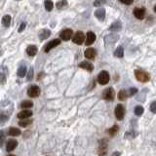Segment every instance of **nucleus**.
I'll list each match as a JSON object with an SVG mask.
<instances>
[{
    "instance_id": "33",
    "label": "nucleus",
    "mask_w": 156,
    "mask_h": 156,
    "mask_svg": "<svg viewBox=\"0 0 156 156\" xmlns=\"http://www.w3.org/2000/svg\"><path fill=\"white\" fill-rule=\"evenodd\" d=\"M138 135L137 133H133V132H127L125 134V138H128V139H134L135 137Z\"/></svg>"
},
{
    "instance_id": "28",
    "label": "nucleus",
    "mask_w": 156,
    "mask_h": 156,
    "mask_svg": "<svg viewBox=\"0 0 156 156\" xmlns=\"http://www.w3.org/2000/svg\"><path fill=\"white\" fill-rule=\"evenodd\" d=\"M128 98V93L127 91L125 90H121L119 93H118V99H120V101H124Z\"/></svg>"
},
{
    "instance_id": "37",
    "label": "nucleus",
    "mask_w": 156,
    "mask_h": 156,
    "mask_svg": "<svg viewBox=\"0 0 156 156\" xmlns=\"http://www.w3.org/2000/svg\"><path fill=\"white\" fill-rule=\"evenodd\" d=\"M150 111L152 113H156V101H152L150 104Z\"/></svg>"
},
{
    "instance_id": "16",
    "label": "nucleus",
    "mask_w": 156,
    "mask_h": 156,
    "mask_svg": "<svg viewBox=\"0 0 156 156\" xmlns=\"http://www.w3.org/2000/svg\"><path fill=\"white\" fill-rule=\"evenodd\" d=\"M79 68L86 69V70H88V71H93L94 66L91 63H89V61H82V63L79 64Z\"/></svg>"
},
{
    "instance_id": "14",
    "label": "nucleus",
    "mask_w": 156,
    "mask_h": 156,
    "mask_svg": "<svg viewBox=\"0 0 156 156\" xmlns=\"http://www.w3.org/2000/svg\"><path fill=\"white\" fill-rule=\"evenodd\" d=\"M84 55L88 60H94L97 56V51L94 48H89V49L85 51Z\"/></svg>"
},
{
    "instance_id": "17",
    "label": "nucleus",
    "mask_w": 156,
    "mask_h": 156,
    "mask_svg": "<svg viewBox=\"0 0 156 156\" xmlns=\"http://www.w3.org/2000/svg\"><path fill=\"white\" fill-rule=\"evenodd\" d=\"M8 135L11 137H18L21 135V130H19L18 128H15V127H11L9 130H8Z\"/></svg>"
},
{
    "instance_id": "40",
    "label": "nucleus",
    "mask_w": 156,
    "mask_h": 156,
    "mask_svg": "<svg viewBox=\"0 0 156 156\" xmlns=\"http://www.w3.org/2000/svg\"><path fill=\"white\" fill-rule=\"evenodd\" d=\"M25 28H26V23H21V26H20V28H19V32H21Z\"/></svg>"
},
{
    "instance_id": "39",
    "label": "nucleus",
    "mask_w": 156,
    "mask_h": 156,
    "mask_svg": "<svg viewBox=\"0 0 156 156\" xmlns=\"http://www.w3.org/2000/svg\"><path fill=\"white\" fill-rule=\"evenodd\" d=\"M134 0H120V2H122L123 4H126V5H131L133 3Z\"/></svg>"
},
{
    "instance_id": "36",
    "label": "nucleus",
    "mask_w": 156,
    "mask_h": 156,
    "mask_svg": "<svg viewBox=\"0 0 156 156\" xmlns=\"http://www.w3.org/2000/svg\"><path fill=\"white\" fill-rule=\"evenodd\" d=\"M32 77H33V68H29V70H28V80L29 81V80H31L32 79Z\"/></svg>"
},
{
    "instance_id": "31",
    "label": "nucleus",
    "mask_w": 156,
    "mask_h": 156,
    "mask_svg": "<svg viewBox=\"0 0 156 156\" xmlns=\"http://www.w3.org/2000/svg\"><path fill=\"white\" fill-rule=\"evenodd\" d=\"M68 5V1L66 0H61L57 3V8L58 9H61L63 7H66Z\"/></svg>"
},
{
    "instance_id": "38",
    "label": "nucleus",
    "mask_w": 156,
    "mask_h": 156,
    "mask_svg": "<svg viewBox=\"0 0 156 156\" xmlns=\"http://www.w3.org/2000/svg\"><path fill=\"white\" fill-rule=\"evenodd\" d=\"M5 81H6V75L1 72V73H0V83H1V84H4Z\"/></svg>"
},
{
    "instance_id": "2",
    "label": "nucleus",
    "mask_w": 156,
    "mask_h": 156,
    "mask_svg": "<svg viewBox=\"0 0 156 156\" xmlns=\"http://www.w3.org/2000/svg\"><path fill=\"white\" fill-rule=\"evenodd\" d=\"M135 76L137 80H139V82H148L150 79V76L147 72L144 70H139V69L135 70Z\"/></svg>"
},
{
    "instance_id": "1",
    "label": "nucleus",
    "mask_w": 156,
    "mask_h": 156,
    "mask_svg": "<svg viewBox=\"0 0 156 156\" xmlns=\"http://www.w3.org/2000/svg\"><path fill=\"white\" fill-rule=\"evenodd\" d=\"M107 149H108V141L106 139H103L99 142L98 146V154L99 156H104L106 155Z\"/></svg>"
},
{
    "instance_id": "25",
    "label": "nucleus",
    "mask_w": 156,
    "mask_h": 156,
    "mask_svg": "<svg viewBox=\"0 0 156 156\" xmlns=\"http://www.w3.org/2000/svg\"><path fill=\"white\" fill-rule=\"evenodd\" d=\"M33 106V103L31 101H23L21 103V108H31Z\"/></svg>"
},
{
    "instance_id": "19",
    "label": "nucleus",
    "mask_w": 156,
    "mask_h": 156,
    "mask_svg": "<svg viewBox=\"0 0 156 156\" xmlns=\"http://www.w3.org/2000/svg\"><path fill=\"white\" fill-rule=\"evenodd\" d=\"M121 28H122V25H121L120 21H115V23H112L111 26H110V30L115 31V32L121 30Z\"/></svg>"
},
{
    "instance_id": "27",
    "label": "nucleus",
    "mask_w": 156,
    "mask_h": 156,
    "mask_svg": "<svg viewBox=\"0 0 156 156\" xmlns=\"http://www.w3.org/2000/svg\"><path fill=\"white\" fill-rule=\"evenodd\" d=\"M44 5H45V9H46L47 11H52L53 8H54V3L51 0H45L44 1Z\"/></svg>"
},
{
    "instance_id": "29",
    "label": "nucleus",
    "mask_w": 156,
    "mask_h": 156,
    "mask_svg": "<svg viewBox=\"0 0 156 156\" xmlns=\"http://www.w3.org/2000/svg\"><path fill=\"white\" fill-rule=\"evenodd\" d=\"M144 111V107H142V106H136V108H135V114L137 115V116H141V115H142Z\"/></svg>"
},
{
    "instance_id": "18",
    "label": "nucleus",
    "mask_w": 156,
    "mask_h": 156,
    "mask_svg": "<svg viewBox=\"0 0 156 156\" xmlns=\"http://www.w3.org/2000/svg\"><path fill=\"white\" fill-rule=\"evenodd\" d=\"M26 53H28V56L33 57V56H35L37 53V47L34 46V45H30V46H28V49H26Z\"/></svg>"
},
{
    "instance_id": "7",
    "label": "nucleus",
    "mask_w": 156,
    "mask_h": 156,
    "mask_svg": "<svg viewBox=\"0 0 156 156\" xmlns=\"http://www.w3.org/2000/svg\"><path fill=\"white\" fill-rule=\"evenodd\" d=\"M103 97L106 101H113L115 98V92L113 90V88H107L104 90V92L103 94Z\"/></svg>"
},
{
    "instance_id": "20",
    "label": "nucleus",
    "mask_w": 156,
    "mask_h": 156,
    "mask_svg": "<svg viewBox=\"0 0 156 156\" xmlns=\"http://www.w3.org/2000/svg\"><path fill=\"white\" fill-rule=\"evenodd\" d=\"M118 129H119V127H118L117 125H114V126H112L111 128H109L108 130L106 131V133L108 134L109 136L113 137V136H115L118 133Z\"/></svg>"
},
{
    "instance_id": "12",
    "label": "nucleus",
    "mask_w": 156,
    "mask_h": 156,
    "mask_svg": "<svg viewBox=\"0 0 156 156\" xmlns=\"http://www.w3.org/2000/svg\"><path fill=\"white\" fill-rule=\"evenodd\" d=\"M96 38H97V36L93 31L87 32V36H86V45H87V46L92 45L93 43L96 41Z\"/></svg>"
},
{
    "instance_id": "13",
    "label": "nucleus",
    "mask_w": 156,
    "mask_h": 156,
    "mask_svg": "<svg viewBox=\"0 0 156 156\" xmlns=\"http://www.w3.org/2000/svg\"><path fill=\"white\" fill-rule=\"evenodd\" d=\"M32 111L31 110H28V109H25V110H23V111H21V112H19L18 113V118L19 119H28V118L29 117H31L32 116Z\"/></svg>"
},
{
    "instance_id": "8",
    "label": "nucleus",
    "mask_w": 156,
    "mask_h": 156,
    "mask_svg": "<svg viewBox=\"0 0 156 156\" xmlns=\"http://www.w3.org/2000/svg\"><path fill=\"white\" fill-rule=\"evenodd\" d=\"M61 44V40L60 39H54L52 41H50L46 46L44 47V52L45 53H48L51 49H53V48L59 46V45Z\"/></svg>"
},
{
    "instance_id": "24",
    "label": "nucleus",
    "mask_w": 156,
    "mask_h": 156,
    "mask_svg": "<svg viewBox=\"0 0 156 156\" xmlns=\"http://www.w3.org/2000/svg\"><path fill=\"white\" fill-rule=\"evenodd\" d=\"M114 56L117 58H123V56H124V49H123V47H118L116 50L114 51Z\"/></svg>"
},
{
    "instance_id": "15",
    "label": "nucleus",
    "mask_w": 156,
    "mask_h": 156,
    "mask_svg": "<svg viewBox=\"0 0 156 156\" xmlns=\"http://www.w3.org/2000/svg\"><path fill=\"white\" fill-rule=\"evenodd\" d=\"M95 16L96 18H98L99 21H103L104 20V18H106V10L104 8H99V9H98L95 12Z\"/></svg>"
},
{
    "instance_id": "5",
    "label": "nucleus",
    "mask_w": 156,
    "mask_h": 156,
    "mask_svg": "<svg viewBox=\"0 0 156 156\" xmlns=\"http://www.w3.org/2000/svg\"><path fill=\"white\" fill-rule=\"evenodd\" d=\"M28 95L30 98H37L40 95V88L36 85H32L28 89Z\"/></svg>"
},
{
    "instance_id": "30",
    "label": "nucleus",
    "mask_w": 156,
    "mask_h": 156,
    "mask_svg": "<svg viewBox=\"0 0 156 156\" xmlns=\"http://www.w3.org/2000/svg\"><path fill=\"white\" fill-rule=\"evenodd\" d=\"M4 142H5V133L3 130H1L0 131V147L3 146Z\"/></svg>"
},
{
    "instance_id": "9",
    "label": "nucleus",
    "mask_w": 156,
    "mask_h": 156,
    "mask_svg": "<svg viewBox=\"0 0 156 156\" xmlns=\"http://www.w3.org/2000/svg\"><path fill=\"white\" fill-rule=\"evenodd\" d=\"M72 34H73V31H72V29H69V28H66L64 29L61 32L60 34V37L61 39H63L64 41H68L72 37Z\"/></svg>"
},
{
    "instance_id": "22",
    "label": "nucleus",
    "mask_w": 156,
    "mask_h": 156,
    "mask_svg": "<svg viewBox=\"0 0 156 156\" xmlns=\"http://www.w3.org/2000/svg\"><path fill=\"white\" fill-rule=\"evenodd\" d=\"M11 23V16L9 15H5L3 18H2V25H3L5 28H8Z\"/></svg>"
},
{
    "instance_id": "4",
    "label": "nucleus",
    "mask_w": 156,
    "mask_h": 156,
    "mask_svg": "<svg viewBox=\"0 0 156 156\" xmlns=\"http://www.w3.org/2000/svg\"><path fill=\"white\" fill-rule=\"evenodd\" d=\"M114 113H115V117H116L118 120H122L125 115L124 106H123L122 104H117L114 109Z\"/></svg>"
},
{
    "instance_id": "32",
    "label": "nucleus",
    "mask_w": 156,
    "mask_h": 156,
    "mask_svg": "<svg viewBox=\"0 0 156 156\" xmlns=\"http://www.w3.org/2000/svg\"><path fill=\"white\" fill-rule=\"evenodd\" d=\"M127 93H128V97H132V96L136 95V94L138 93V89L137 88H130L127 91Z\"/></svg>"
},
{
    "instance_id": "10",
    "label": "nucleus",
    "mask_w": 156,
    "mask_h": 156,
    "mask_svg": "<svg viewBox=\"0 0 156 156\" xmlns=\"http://www.w3.org/2000/svg\"><path fill=\"white\" fill-rule=\"evenodd\" d=\"M18 146V142L16 141V139H8V142H6V150L8 152H11L13 151L16 147Z\"/></svg>"
},
{
    "instance_id": "11",
    "label": "nucleus",
    "mask_w": 156,
    "mask_h": 156,
    "mask_svg": "<svg viewBox=\"0 0 156 156\" xmlns=\"http://www.w3.org/2000/svg\"><path fill=\"white\" fill-rule=\"evenodd\" d=\"M144 15H146V9L144 8H136L134 10V16L138 19V20H142L144 18Z\"/></svg>"
},
{
    "instance_id": "6",
    "label": "nucleus",
    "mask_w": 156,
    "mask_h": 156,
    "mask_svg": "<svg viewBox=\"0 0 156 156\" xmlns=\"http://www.w3.org/2000/svg\"><path fill=\"white\" fill-rule=\"evenodd\" d=\"M84 40H85V35H84V33H83L82 31H77L76 33L73 35V37H72V41H73V43H75V44H77V45L83 44Z\"/></svg>"
},
{
    "instance_id": "23",
    "label": "nucleus",
    "mask_w": 156,
    "mask_h": 156,
    "mask_svg": "<svg viewBox=\"0 0 156 156\" xmlns=\"http://www.w3.org/2000/svg\"><path fill=\"white\" fill-rule=\"evenodd\" d=\"M30 124H32V120L30 119H21L20 120V122H19V125L23 128L28 127V126H29Z\"/></svg>"
},
{
    "instance_id": "34",
    "label": "nucleus",
    "mask_w": 156,
    "mask_h": 156,
    "mask_svg": "<svg viewBox=\"0 0 156 156\" xmlns=\"http://www.w3.org/2000/svg\"><path fill=\"white\" fill-rule=\"evenodd\" d=\"M104 3H106V0H95V2H94V6L99 7V6H101V5H104Z\"/></svg>"
},
{
    "instance_id": "26",
    "label": "nucleus",
    "mask_w": 156,
    "mask_h": 156,
    "mask_svg": "<svg viewBox=\"0 0 156 156\" xmlns=\"http://www.w3.org/2000/svg\"><path fill=\"white\" fill-rule=\"evenodd\" d=\"M26 75V66H21L18 69V76L19 77H23Z\"/></svg>"
},
{
    "instance_id": "35",
    "label": "nucleus",
    "mask_w": 156,
    "mask_h": 156,
    "mask_svg": "<svg viewBox=\"0 0 156 156\" xmlns=\"http://www.w3.org/2000/svg\"><path fill=\"white\" fill-rule=\"evenodd\" d=\"M8 118H9V116L4 113H0V123H4L5 121L8 120Z\"/></svg>"
},
{
    "instance_id": "3",
    "label": "nucleus",
    "mask_w": 156,
    "mask_h": 156,
    "mask_svg": "<svg viewBox=\"0 0 156 156\" xmlns=\"http://www.w3.org/2000/svg\"><path fill=\"white\" fill-rule=\"evenodd\" d=\"M98 82L101 85H106L109 82V74L106 70L101 71L98 75Z\"/></svg>"
},
{
    "instance_id": "21",
    "label": "nucleus",
    "mask_w": 156,
    "mask_h": 156,
    "mask_svg": "<svg viewBox=\"0 0 156 156\" xmlns=\"http://www.w3.org/2000/svg\"><path fill=\"white\" fill-rule=\"evenodd\" d=\"M50 35H51V31L49 30V29H44V30L41 31V33H39V38L41 40H45V39H47Z\"/></svg>"
},
{
    "instance_id": "42",
    "label": "nucleus",
    "mask_w": 156,
    "mask_h": 156,
    "mask_svg": "<svg viewBox=\"0 0 156 156\" xmlns=\"http://www.w3.org/2000/svg\"><path fill=\"white\" fill-rule=\"evenodd\" d=\"M8 156H16V155H13V154H9Z\"/></svg>"
},
{
    "instance_id": "41",
    "label": "nucleus",
    "mask_w": 156,
    "mask_h": 156,
    "mask_svg": "<svg viewBox=\"0 0 156 156\" xmlns=\"http://www.w3.org/2000/svg\"><path fill=\"white\" fill-rule=\"evenodd\" d=\"M121 155V153L119 151H117V152H114V153H112V155L111 156H120Z\"/></svg>"
}]
</instances>
